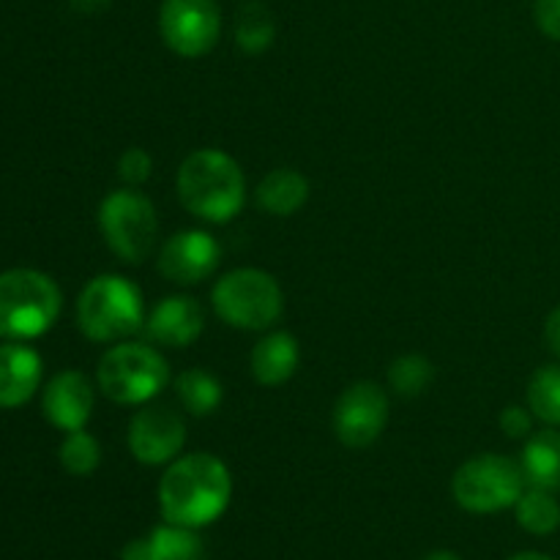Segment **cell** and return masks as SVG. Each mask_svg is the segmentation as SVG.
I'll use <instances>...</instances> for the list:
<instances>
[{
    "label": "cell",
    "instance_id": "2e32d148",
    "mask_svg": "<svg viewBox=\"0 0 560 560\" xmlns=\"http://www.w3.org/2000/svg\"><path fill=\"white\" fill-rule=\"evenodd\" d=\"M301 361V348L299 339L288 331H273L268 337H262L260 342L252 348L249 366L252 377H255L260 386H282L290 377L295 375Z\"/></svg>",
    "mask_w": 560,
    "mask_h": 560
},
{
    "label": "cell",
    "instance_id": "e0dca14e",
    "mask_svg": "<svg viewBox=\"0 0 560 560\" xmlns=\"http://www.w3.org/2000/svg\"><path fill=\"white\" fill-rule=\"evenodd\" d=\"M310 200V180L293 167L271 170L257 186V206L271 217H293Z\"/></svg>",
    "mask_w": 560,
    "mask_h": 560
},
{
    "label": "cell",
    "instance_id": "1f68e13d",
    "mask_svg": "<svg viewBox=\"0 0 560 560\" xmlns=\"http://www.w3.org/2000/svg\"><path fill=\"white\" fill-rule=\"evenodd\" d=\"M421 560H463V558L454 556V552L448 550H438V552H430V556H424Z\"/></svg>",
    "mask_w": 560,
    "mask_h": 560
},
{
    "label": "cell",
    "instance_id": "4dcf8cb0",
    "mask_svg": "<svg viewBox=\"0 0 560 560\" xmlns=\"http://www.w3.org/2000/svg\"><path fill=\"white\" fill-rule=\"evenodd\" d=\"M113 0H69V5L80 14H102L104 9H109Z\"/></svg>",
    "mask_w": 560,
    "mask_h": 560
},
{
    "label": "cell",
    "instance_id": "603a6c76",
    "mask_svg": "<svg viewBox=\"0 0 560 560\" xmlns=\"http://www.w3.org/2000/svg\"><path fill=\"white\" fill-rule=\"evenodd\" d=\"M528 410L539 421L560 427V364L539 366L528 383Z\"/></svg>",
    "mask_w": 560,
    "mask_h": 560
},
{
    "label": "cell",
    "instance_id": "d4e9b609",
    "mask_svg": "<svg viewBox=\"0 0 560 560\" xmlns=\"http://www.w3.org/2000/svg\"><path fill=\"white\" fill-rule=\"evenodd\" d=\"M60 465L69 470L71 476H91L102 463V446L96 438L85 430L66 432L63 443H60Z\"/></svg>",
    "mask_w": 560,
    "mask_h": 560
},
{
    "label": "cell",
    "instance_id": "9a60e30c",
    "mask_svg": "<svg viewBox=\"0 0 560 560\" xmlns=\"http://www.w3.org/2000/svg\"><path fill=\"white\" fill-rule=\"evenodd\" d=\"M42 383V355L22 342L0 345V408L31 402Z\"/></svg>",
    "mask_w": 560,
    "mask_h": 560
},
{
    "label": "cell",
    "instance_id": "44dd1931",
    "mask_svg": "<svg viewBox=\"0 0 560 560\" xmlns=\"http://www.w3.org/2000/svg\"><path fill=\"white\" fill-rule=\"evenodd\" d=\"M273 38H277V20L271 9L262 3H246L235 20V44L246 55H260L271 47Z\"/></svg>",
    "mask_w": 560,
    "mask_h": 560
},
{
    "label": "cell",
    "instance_id": "ffe728a7",
    "mask_svg": "<svg viewBox=\"0 0 560 560\" xmlns=\"http://www.w3.org/2000/svg\"><path fill=\"white\" fill-rule=\"evenodd\" d=\"M520 528L528 530L530 536H550L560 528V503L556 501V492L530 487L514 503Z\"/></svg>",
    "mask_w": 560,
    "mask_h": 560
},
{
    "label": "cell",
    "instance_id": "3957f363",
    "mask_svg": "<svg viewBox=\"0 0 560 560\" xmlns=\"http://www.w3.org/2000/svg\"><path fill=\"white\" fill-rule=\"evenodd\" d=\"M77 326L91 342H124L145 328V304L135 282L102 273L77 299Z\"/></svg>",
    "mask_w": 560,
    "mask_h": 560
},
{
    "label": "cell",
    "instance_id": "7c38bea8",
    "mask_svg": "<svg viewBox=\"0 0 560 560\" xmlns=\"http://www.w3.org/2000/svg\"><path fill=\"white\" fill-rule=\"evenodd\" d=\"M219 255H222V249L211 233L180 230L173 238L164 241L162 252H159V273L167 282L191 288V284H200L202 279L217 271Z\"/></svg>",
    "mask_w": 560,
    "mask_h": 560
},
{
    "label": "cell",
    "instance_id": "7402d4cb",
    "mask_svg": "<svg viewBox=\"0 0 560 560\" xmlns=\"http://www.w3.org/2000/svg\"><path fill=\"white\" fill-rule=\"evenodd\" d=\"M151 547L156 560H206V541L200 539L197 528L164 523L151 530Z\"/></svg>",
    "mask_w": 560,
    "mask_h": 560
},
{
    "label": "cell",
    "instance_id": "5bb4252c",
    "mask_svg": "<svg viewBox=\"0 0 560 560\" xmlns=\"http://www.w3.org/2000/svg\"><path fill=\"white\" fill-rule=\"evenodd\" d=\"M42 410L52 427L63 432L85 430L93 410V386L82 372L66 370L47 383Z\"/></svg>",
    "mask_w": 560,
    "mask_h": 560
},
{
    "label": "cell",
    "instance_id": "277c9868",
    "mask_svg": "<svg viewBox=\"0 0 560 560\" xmlns=\"http://www.w3.org/2000/svg\"><path fill=\"white\" fill-rule=\"evenodd\" d=\"M60 288L42 271L11 268L0 273V337L11 342L36 339L60 315Z\"/></svg>",
    "mask_w": 560,
    "mask_h": 560
},
{
    "label": "cell",
    "instance_id": "30bf717a",
    "mask_svg": "<svg viewBox=\"0 0 560 560\" xmlns=\"http://www.w3.org/2000/svg\"><path fill=\"white\" fill-rule=\"evenodd\" d=\"M388 424V394L377 383L361 381L345 388L334 405V432L348 448H366Z\"/></svg>",
    "mask_w": 560,
    "mask_h": 560
},
{
    "label": "cell",
    "instance_id": "7a4b0ae2",
    "mask_svg": "<svg viewBox=\"0 0 560 560\" xmlns=\"http://www.w3.org/2000/svg\"><path fill=\"white\" fill-rule=\"evenodd\" d=\"M178 197L202 222L224 224L238 217L246 202L244 173L224 151L200 148L180 162Z\"/></svg>",
    "mask_w": 560,
    "mask_h": 560
},
{
    "label": "cell",
    "instance_id": "ba28073f",
    "mask_svg": "<svg viewBox=\"0 0 560 560\" xmlns=\"http://www.w3.org/2000/svg\"><path fill=\"white\" fill-rule=\"evenodd\" d=\"M523 465L501 454H481L468 459L452 479V495L465 512L495 514L514 509L525 492Z\"/></svg>",
    "mask_w": 560,
    "mask_h": 560
},
{
    "label": "cell",
    "instance_id": "d6986e66",
    "mask_svg": "<svg viewBox=\"0 0 560 560\" xmlns=\"http://www.w3.org/2000/svg\"><path fill=\"white\" fill-rule=\"evenodd\" d=\"M175 394H178V402L184 405L186 413L197 416H211L217 413L219 405H222V383L206 370H186L175 377Z\"/></svg>",
    "mask_w": 560,
    "mask_h": 560
},
{
    "label": "cell",
    "instance_id": "4316f807",
    "mask_svg": "<svg viewBox=\"0 0 560 560\" xmlns=\"http://www.w3.org/2000/svg\"><path fill=\"white\" fill-rule=\"evenodd\" d=\"M534 16L547 38L560 42V0H534Z\"/></svg>",
    "mask_w": 560,
    "mask_h": 560
},
{
    "label": "cell",
    "instance_id": "d6a6232c",
    "mask_svg": "<svg viewBox=\"0 0 560 560\" xmlns=\"http://www.w3.org/2000/svg\"><path fill=\"white\" fill-rule=\"evenodd\" d=\"M509 560H552V558L550 556H541V552H517V556L509 558Z\"/></svg>",
    "mask_w": 560,
    "mask_h": 560
},
{
    "label": "cell",
    "instance_id": "8fae6325",
    "mask_svg": "<svg viewBox=\"0 0 560 560\" xmlns=\"http://www.w3.org/2000/svg\"><path fill=\"white\" fill-rule=\"evenodd\" d=\"M186 443V424L167 405H145L129 424V452L142 465H167L178 459Z\"/></svg>",
    "mask_w": 560,
    "mask_h": 560
},
{
    "label": "cell",
    "instance_id": "52a82bcc",
    "mask_svg": "<svg viewBox=\"0 0 560 560\" xmlns=\"http://www.w3.org/2000/svg\"><path fill=\"white\" fill-rule=\"evenodd\" d=\"M98 230L118 260L140 266L156 246V208L137 189L109 191L98 206Z\"/></svg>",
    "mask_w": 560,
    "mask_h": 560
},
{
    "label": "cell",
    "instance_id": "f1b7e54d",
    "mask_svg": "<svg viewBox=\"0 0 560 560\" xmlns=\"http://www.w3.org/2000/svg\"><path fill=\"white\" fill-rule=\"evenodd\" d=\"M118 560H156L153 556V547H151V539H135L129 541V545L120 550V558Z\"/></svg>",
    "mask_w": 560,
    "mask_h": 560
},
{
    "label": "cell",
    "instance_id": "9c48e42d",
    "mask_svg": "<svg viewBox=\"0 0 560 560\" xmlns=\"http://www.w3.org/2000/svg\"><path fill=\"white\" fill-rule=\"evenodd\" d=\"M164 44L180 58H202L211 52L222 33L217 0H164L159 11Z\"/></svg>",
    "mask_w": 560,
    "mask_h": 560
},
{
    "label": "cell",
    "instance_id": "ac0fdd59",
    "mask_svg": "<svg viewBox=\"0 0 560 560\" xmlns=\"http://www.w3.org/2000/svg\"><path fill=\"white\" fill-rule=\"evenodd\" d=\"M523 474L530 487L560 492V432L541 430L528 438L523 448Z\"/></svg>",
    "mask_w": 560,
    "mask_h": 560
},
{
    "label": "cell",
    "instance_id": "5b68a950",
    "mask_svg": "<svg viewBox=\"0 0 560 560\" xmlns=\"http://www.w3.org/2000/svg\"><path fill=\"white\" fill-rule=\"evenodd\" d=\"M98 388L118 405H145L167 388L170 364L145 342H118L102 355L96 370Z\"/></svg>",
    "mask_w": 560,
    "mask_h": 560
},
{
    "label": "cell",
    "instance_id": "83f0119b",
    "mask_svg": "<svg viewBox=\"0 0 560 560\" xmlns=\"http://www.w3.org/2000/svg\"><path fill=\"white\" fill-rule=\"evenodd\" d=\"M534 413H528L525 408L520 405H509L506 410L501 413V427L509 438H528L530 435V427H534Z\"/></svg>",
    "mask_w": 560,
    "mask_h": 560
},
{
    "label": "cell",
    "instance_id": "484cf974",
    "mask_svg": "<svg viewBox=\"0 0 560 560\" xmlns=\"http://www.w3.org/2000/svg\"><path fill=\"white\" fill-rule=\"evenodd\" d=\"M153 159L142 148H129L118 159V178L129 186H140L151 178Z\"/></svg>",
    "mask_w": 560,
    "mask_h": 560
},
{
    "label": "cell",
    "instance_id": "f546056e",
    "mask_svg": "<svg viewBox=\"0 0 560 560\" xmlns=\"http://www.w3.org/2000/svg\"><path fill=\"white\" fill-rule=\"evenodd\" d=\"M545 339H547V345H550L552 353H556L560 359V306H558V310H552L550 317H547Z\"/></svg>",
    "mask_w": 560,
    "mask_h": 560
},
{
    "label": "cell",
    "instance_id": "6da1fadb",
    "mask_svg": "<svg viewBox=\"0 0 560 560\" xmlns=\"http://www.w3.org/2000/svg\"><path fill=\"white\" fill-rule=\"evenodd\" d=\"M233 498L228 465L208 452H195L170 463L159 481V509L164 523L206 528L217 523Z\"/></svg>",
    "mask_w": 560,
    "mask_h": 560
},
{
    "label": "cell",
    "instance_id": "cb8c5ba5",
    "mask_svg": "<svg viewBox=\"0 0 560 560\" xmlns=\"http://www.w3.org/2000/svg\"><path fill=\"white\" fill-rule=\"evenodd\" d=\"M432 377H435V366L430 359L419 353L399 355L392 366H388V386L399 397H419L430 388Z\"/></svg>",
    "mask_w": 560,
    "mask_h": 560
},
{
    "label": "cell",
    "instance_id": "4fadbf2b",
    "mask_svg": "<svg viewBox=\"0 0 560 560\" xmlns=\"http://www.w3.org/2000/svg\"><path fill=\"white\" fill-rule=\"evenodd\" d=\"M206 328V310L189 295H167L159 301L145 317L148 339L164 348H186L195 342Z\"/></svg>",
    "mask_w": 560,
    "mask_h": 560
},
{
    "label": "cell",
    "instance_id": "8992f818",
    "mask_svg": "<svg viewBox=\"0 0 560 560\" xmlns=\"http://www.w3.org/2000/svg\"><path fill=\"white\" fill-rule=\"evenodd\" d=\"M213 310L230 328L266 331L282 317L284 295L277 279L260 268L224 273L211 293Z\"/></svg>",
    "mask_w": 560,
    "mask_h": 560
}]
</instances>
